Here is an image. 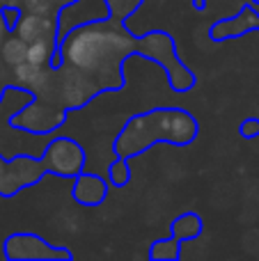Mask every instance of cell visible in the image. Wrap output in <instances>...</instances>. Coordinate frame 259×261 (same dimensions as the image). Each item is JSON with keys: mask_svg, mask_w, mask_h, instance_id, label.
I'll list each match as a JSON object with an SVG mask.
<instances>
[{"mask_svg": "<svg viewBox=\"0 0 259 261\" xmlns=\"http://www.w3.org/2000/svg\"><path fill=\"white\" fill-rule=\"evenodd\" d=\"M23 41H46V37L50 35V23L44 21V18H28L25 23H21L18 28Z\"/></svg>", "mask_w": 259, "mask_h": 261, "instance_id": "6da1fadb", "label": "cell"}, {"mask_svg": "<svg viewBox=\"0 0 259 261\" xmlns=\"http://www.w3.org/2000/svg\"><path fill=\"white\" fill-rule=\"evenodd\" d=\"M3 32H5V23H3V18H0V37H3Z\"/></svg>", "mask_w": 259, "mask_h": 261, "instance_id": "277c9868", "label": "cell"}, {"mask_svg": "<svg viewBox=\"0 0 259 261\" xmlns=\"http://www.w3.org/2000/svg\"><path fill=\"white\" fill-rule=\"evenodd\" d=\"M243 130H246V135H257L259 133V124L257 122H250L243 126Z\"/></svg>", "mask_w": 259, "mask_h": 261, "instance_id": "3957f363", "label": "cell"}, {"mask_svg": "<svg viewBox=\"0 0 259 261\" xmlns=\"http://www.w3.org/2000/svg\"><path fill=\"white\" fill-rule=\"evenodd\" d=\"M48 55H50V44L48 41H32L30 46L25 48V60L30 64H44L46 60H48Z\"/></svg>", "mask_w": 259, "mask_h": 261, "instance_id": "7a4b0ae2", "label": "cell"}]
</instances>
